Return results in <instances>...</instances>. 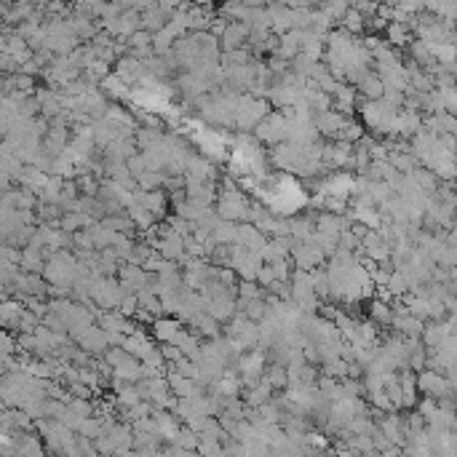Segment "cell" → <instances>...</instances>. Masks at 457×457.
I'll return each instance as SVG.
<instances>
[{
    "mask_svg": "<svg viewBox=\"0 0 457 457\" xmlns=\"http://www.w3.org/2000/svg\"><path fill=\"white\" fill-rule=\"evenodd\" d=\"M115 72L129 86H137L144 78V72H147V65H144V59H137L134 54H126V56H120L115 62Z\"/></svg>",
    "mask_w": 457,
    "mask_h": 457,
    "instance_id": "9c48e42d",
    "label": "cell"
},
{
    "mask_svg": "<svg viewBox=\"0 0 457 457\" xmlns=\"http://www.w3.org/2000/svg\"><path fill=\"white\" fill-rule=\"evenodd\" d=\"M70 126H51L43 137V147L51 155H62L70 147Z\"/></svg>",
    "mask_w": 457,
    "mask_h": 457,
    "instance_id": "5bb4252c",
    "label": "cell"
},
{
    "mask_svg": "<svg viewBox=\"0 0 457 457\" xmlns=\"http://www.w3.org/2000/svg\"><path fill=\"white\" fill-rule=\"evenodd\" d=\"M390 329L401 332L404 337H423V332H425V321L417 318V315H412V313H404V315H393Z\"/></svg>",
    "mask_w": 457,
    "mask_h": 457,
    "instance_id": "2e32d148",
    "label": "cell"
},
{
    "mask_svg": "<svg viewBox=\"0 0 457 457\" xmlns=\"http://www.w3.org/2000/svg\"><path fill=\"white\" fill-rule=\"evenodd\" d=\"M96 219L91 214H86V212H65V216L59 219V227L62 230H67V233H78V230H86V227H91Z\"/></svg>",
    "mask_w": 457,
    "mask_h": 457,
    "instance_id": "603a6c76",
    "label": "cell"
},
{
    "mask_svg": "<svg viewBox=\"0 0 457 457\" xmlns=\"http://www.w3.org/2000/svg\"><path fill=\"white\" fill-rule=\"evenodd\" d=\"M78 345L80 348H86L89 353H94V356H102L107 348H110V339H107V329H102V326H96V324H91L83 335H80V339H78Z\"/></svg>",
    "mask_w": 457,
    "mask_h": 457,
    "instance_id": "7c38bea8",
    "label": "cell"
},
{
    "mask_svg": "<svg viewBox=\"0 0 457 457\" xmlns=\"http://www.w3.org/2000/svg\"><path fill=\"white\" fill-rule=\"evenodd\" d=\"M164 182H166V171H153V168H147L144 174L137 177L140 190H158V188H164Z\"/></svg>",
    "mask_w": 457,
    "mask_h": 457,
    "instance_id": "f1b7e54d",
    "label": "cell"
},
{
    "mask_svg": "<svg viewBox=\"0 0 457 457\" xmlns=\"http://www.w3.org/2000/svg\"><path fill=\"white\" fill-rule=\"evenodd\" d=\"M41 3H43V5H48V3H54V0H41Z\"/></svg>",
    "mask_w": 457,
    "mask_h": 457,
    "instance_id": "74e56055",
    "label": "cell"
},
{
    "mask_svg": "<svg viewBox=\"0 0 457 457\" xmlns=\"http://www.w3.org/2000/svg\"><path fill=\"white\" fill-rule=\"evenodd\" d=\"M441 96H444V110H449L452 115H457V86L452 89H438Z\"/></svg>",
    "mask_w": 457,
    "mask_h": 457,
    "instance_id": "8d00e7d4",
    "label": "cell"
},
{
    "mask_svg": "<svg viewBox=\"0 0 457 457\" xmlns=\"http://www.w3.org/2000/svg\"><path fill=\"white\" fill-rule=\"evenodd\" d=\"M115 377H118V380H126V383H140V380H144V364L137 359V356L129 353V356L115 366Z\"/></svg>",
    "mask_w": 457,
    "mask_h": 457,
    "instance_id": "9a60e30c",
    "label": "cell"
},
{
    "mask_svg": "<svg viewBox=\"0 0 457 457\" xmlns=\"http://www.w3.org/2000/svg\"><path fill=\"white\" fill-rule=\"evenodd\" d=\"M366 401H369L375 409H385V412H393V409H396L393 407V401H390V396L385 393V388H380V390H369V393H366ZM396 412H399V409H396Z\"/></svg>",
    "mask_w": 457,
    "mask_h": 457,
    "instance_id": "1f68e13d",
    "label": "cell"
},
{
    "mask_svg": "<svg viewBox=\"0 0 457 457\" xmlns=\"http://www.w3.org/2000/svg\"><path fill=\"white\" fill-rule=\"evenodd\" d=\"M171 19V14H166L158 3H150L147 8H142V30H150L153 35L158 32V30H164Z\"/></svg>",
    "mask_w": 457,
    "mask_h": 457,
    "instance_id": "e0dca14e",
    "label": "cell"
},
{
    "mask_svg": "<svg viewBox=\"0 0 457 457\" xmlns=\"http://www.w3.org/2000/svg\"><path fill=\"white\" fill-rule=\"evenodd\" d=\"M216 212L225 216V219H233V222H246L252 216V201L243 190H238V185L233 188H222L219 198H216Z\"/></svg>",
    "mask_w": 457,
    "mask_h": 457,
    "instance_id": "7a4b0ae2",
    "label": "cell"
},
{
    "mask_svg": "<svg viewBox=\"0 0 457 457\" xmlns=\"http://www.w3.org/2000/svg\"><path fill=\"white\" fill-rule=\"evenodd\" d=\"M300 51H302V30H289V32H284L281 41H278V51L276 54L291 62Z\"/></svg>",
    "mask_w": 457,
    "mask_h": 457,
    "instance_id": "d6986e66",
    "label": "cell"
},
{
    "mask_svg": "<svg viewBox=\"0 0 457 457\" xmlns=\"http://www.w3.org/2000/svg\"><path fill=\"white\" fill-rule=\"evenodd\" d=\"M417 388H420L423 396H433V399H444V396L455 393L449 377L441 369H431V366H425V369L417 372Z\"/></svg>",
    "mask_w": 457,
    "mask_h": 457,
    "instance_id": "277c9868",
    "label": "cell"
},
{
    "mask_svg": "<svg viewBox=\"0 0 457 457\" xmlns=\"http://www.w3.org/2000/svg\"><path fill=\"white\" fill-rule=\"evenodd\" d=\"M273 390H276V388L263 377L254 388H243V401H246L249 407H263V404H267V401L273 399Z\"/></svg>",
    "mask_w": 457,
    "mask_h": 457,
    "instance_id": "ac0fdd59",
    "label": "cell"
},
{
    "mask_svg": "<svg viewBox=\"0 0 457 457\" xmlns=\"http://www.w3.org/2000/svg\"><path fill=\"white\" fill-rule=\"evenodd\" d=\"M265 380L273 385L276 390H287L289 388V369L284 366V364L267 361V366H265Z\"/></svg>",
    "mask_w": 457,
    "mask_h": 457,
    "instance_id": "cb8c5ba5",
    "label": "cell"
},
{
    "mask_svg": "<svg viewBox=\"0 0 457 457\" xmlns=\"http://www.w3.org/2000/svg\"><path fill=\"white\" fill-rule=\"evenodd\" d=\"M110 65H113V62H104V59H96L94 65L89 67V70H83V78H86V80H89L91 86H99V83H102V80H104V78L110 75Z\"/></svg>",
    "mask_w": 457,
    "mask_h": 457,
    "instance_id": "f546056e",
    "label": "cell"
},
{
    "mask_svg": "<svg viewBox=\"0 0 457 457\" xmlns=\"http://www.w3.org/2000/svg\"><path fill=\"white\" fill-rule=\"evenodd\" d=\"M134 198L142 203V206H147L150 212L155 216H166L168 214V201H171V195H168V190H164V188H158V190H134Z\"/></svg>",
    "mask_w": 457,
    "mask_h": 457,
    "instance_id": "ba28073f",
    "label": "cell"
},
{
    "mask_svg": "<svg viewBox=\"0 0 457 457\" xmlns=\"http://www.w3.org/2000/svg\"><path fill=\"white\" fill-rule=\"evenodd\" d=\"M212 236H214L216 243H236V241H238V222H233V219H225V216H222Z\"/></svg>",
    "mask_w": 457,
    "mask_h": 457,
    "instance_id": "4316f807",
    "label": "cell"
},
{
    "mask_svg": "<svg viewBox=\"0 0 457 457\" xmlns=\"http://www.w3.org/2000/svg\"><path fill=\"white\" fill-rule=\"evenodd\" d=\"M444 337H447V332H444V324H441V321H428V324H425L423 342H425L428 348H436V345H438Z\"/></svg>",
    "mask_w": 457,
    "mask_h": 457,
    "instance_id": "4dcf8cb0",
    "label": "cell"
},
{
    "mask_svg": "<svg viewBox=\"0 0 457 457\" xmlns=\"http://www.w3.org/2000/svg\"><path fill=\"white\" fill-rule=\"evenodd\" d=\"M455 75H457V72H455Z\"/></svg>",
    "mask_w": 457,
    "mask_h": 457,
    "instance_id": "f35d334b",
    "label": "cell"
},
{
    "mask_svg": "<svg viewBox=\"0 0 457 457\" xmlns=\"http://www.w3.org/2000/svg\"><path fill=\"white\" fill-rule=\"evenodd\" d=\"M339 27H345V30H348V32H353V35H359V32L366 30V16L361 14L356 5H350V8H348V14L342 16Z\"/></svg>",
    "mask_w": 457,
    "mask_h": 457,
    "instance_id": "83f0119b",
    "label": "cell"
},
{
    "mask_svg": "<svg viewBox=\"0 0 457 457\" xmlns=\"http://www.w3.org/2000/svg\"><path fill=\"white\" fill-rule=\"evenodd\" d=\"M423 126H425V118H423V113H420V110L401 107V110H399V115H396V123H393V134L412 140V137H414Z\"/></svg>",
    "mask_w": 457,
    "mask_h": 457,
    "instance_id": "52a82bcc",
    "label": "cell"
},
{
    "mask_svg": "<svg viewBox=\"0 0 457 457\" xmlns=\"http://www.w3.org/2000/svg\"><path fill=\"white\" fill-rule=\"evenodd\" d=\"M150 326H153V339H158V342H174V337L179 335V329L185 326V321L166 313V315H158Z\"/></svg>",
    "mask_w": 457,
    "mask_h": 457,
    "instance_id": "30bf717a",
    "label": "cell"
},
{
    "mask_svg": "<svg viewBox=\"0 0 457 457\" xmlns=\"http://www.w3.org/2000/svg\"><path fill=\"white\" fill-rule=\"evenodd\" d=\"M99 89L107 94L110 102H129V99H131V86L120 78L118 72H110V75L99 83Z\"/></svg>",
    "mask_w": 457,
    "mask_h": 457,
    "instance_id": "4fadbf2b",
    "label": "cell"
},
{
    "mask_svg": "<svg viewBox=\"0 0 457 457\" xmlns=\"http://www.w3.org/2000/svg\"><path fill=\"white\" fill-rule=\"evenodd\" d=\"M126 166H129V171H131L134 177H140V174H144V171H147V161H144L142 150H140L137 155H131V158L126 161Z\"/></svg>",
    "mask_w": 457,
    "mask_h": 457,
    "instance_id": "e575fe53",
    "label": "cell"
},
{
    "mask_svg": "<svg viewBox=\"0 0 457 457\" xmlns=\"http://www.w3.org/2000/svg\"><path fill=\"white\" fill-rule=\"evenodd\" d=\"M118 311L123 313V315H129V318H134V313L140 311V297H137V294H126Z\"/></svg>",
    "mask_w": 457,
    "mask_h": 457,
    "instance_id": "836d02e7",
    "label": "cell"
},
{
    "mask_svg": "<svg viewBox=\"0 0 457 457\" xmlns=\"http://www.w3.org/2000/svg\"><path fill=\"white\" fill-rule=\"evenodd\" d=\"M48 263V252L46 249H38V246H24L22 254V270L27 273H43Z\"/></svg>",
    "mask_w": 457,
    "mask_h": 457,
    "instance_id": "ffe728a7",
    "label": "cell"
},
{
    "mask_svg": "<svg viewBox=\"0 0 457 457\" xmlns=\"http://www.w3.org/2000/svg\"><path fill=\"white\" fill-rule=\"evenodd\" d=\"M166 219H168V225H171V227H174V230L179 233V236H185V238L195 233V222H190V219H185V216L171 214V216H166Z\"/></svg>",
    "mask_w": 457,
    "mask_h": 457,
    "instance_id": "d6a6232c",
    "label": "cell"
},
{
    "mask_svg": "<svg viewBox=\"0 0 457 457\" xmlns=\"http://www.w3.org/2000/svg\"><path fill=\"white\" fill-rule=\"evenodd\" d=\"M388 291L393 294V297H407L409 291H412V278L407 276V270H393L390 273V281H388Z\"/></svg>",
    "mask_w": 457,
    "mask_h": 457,
    "instance_id": "484cf974",
    "label": "cell"
},
{
    "mask_svg": "<svg viewBox=\"0 0 457 457\" xmlns=\"http://www.w3.org/2000/svg\"><path fill=\"white\" fill-rule=\"evenodd\" d=\"M385 41L396 48L407 46L409 43V24L407 22H388L385 24Z\"/></svg>",
    "mask_w": 457,
    "mask_h": 457,
    "instance_id": "d4e9b609",
    "label": "cell"
},
{
    "mask_svg": "<svg viewBox=\"0 0 457 457\" xmlns=\"http://www.w3.org/2000/svg\"><path fill=\"white\" fill-rule=\"evenodd\" d=\"M348 120H350V115H345L339 110H321V113H315L313 123H315V129H318L321 137H332L335 140L337 134L348 126Z\"/></svg>",
    "mask_w": 457,
    "mask_h": 457,
    "instance_id": "8992f818",
    "label": "cell"
},
{
    "mask_svg": "<svg viewBox=\"0 0 457 457\" xmlns=\"http://www.w3.org/2000/svg\"><path fill=\"white\" fill-rule=\"evenodd\" d=\"M273 281H276V270H273V265H270V263H265L263 267L257 270V284L267 289L270 284H273Z\"/></svg>",
    "mask_w": 457,
    "mask_h": 457,
    "instance_id": "d590c367",
    "label": "cell"
},
{
    "mask_svg": "<svg viewBox=\"0 0 457 457\" xmlns=\"http://www.w3.org/2000/svg\"><path fill=\"white\" fill-rule=\"evenodd\" d=\"M249 35H252L249 22H230L227 30H225V35L219 38V43H222L225 51H236V48H243L249 43Z\"/></svg>",
    "mask_w": 457,
    "mask_h": 457,
    "instance_id": "8fae6325",
    "label": "cell"
},
{
    "mask_svg": "<svg viewBox=\"0 0 457 457\" xmlns=\"http://www.w3.org/2000/svg\"><path fill=\"white\" fill-rule=\"evenodd\" d=\"M359 113H361V123H364L372 134H377V137L393 134V123H396L399 110L390 107L385 99H364V96H361Z\"/></svg>",
    "mask_w": 457,
    "mask_h": 457,
    "instance_id": "6da1fadb",
    "label": "cell"
},
{
    "mask_svg": "<svg viewBox=\"0 0 457 457\" xmlns=\"http://www.w3.org/2000/svg\"><path fill=\"white\" fill-rule=\"evenodd\" d=\"M356 89H359V94L364 96V99H383L385 94L383 75H380V72H366L364 80H361Z\"/></svg>",
    "mask_w": 457,
    "mask_h": 457,
    "instance_id": "44dd1931",
    "label": "cell"
},
{
    "mask_svg": "<svg viewBox=\"0 0 457 457\" xmlns=\"http://www.w3.org/2000/svg\"><path fill=\"white\" fill-rule=\"evenodd\" d=\"M118 281L126 294H137L140 289L147 287V281H150V270H147L144 265L123 263L118 270Z\"/></svg>",
    "mask_w": 457,
    "mask_h": 457,
    "instance_id": "5b68a950",
    "label": "cell"
},
{
    "mask_svg": "<svg viewBox=\"0 0 457 457\" xmlns=\"http://www.w3.org/2000/svg\"><path fill=\"white\" fill-rule=\"evenodd\" d=\"M369 318L377 324V326H390L393 324V302L383 300V297H375L372 305H369Z\"/></svg>",
    "mask_w": 457,
    "mask_h": 457,
    "instance_id": "7402d4cb",
    "label": "cell"
},
{
    "mask_svg": "<svg viewBox=\"0 0 457 457\" xmlns=\"http://www.w3.org/2000/svg\"><path fill=\"white\" fill-rule=\"evenodd\" d=\"M287 131H289V118L284 110H270L254 129V137L265 144H281L287 142Z\"/></svg>",
    "mask_w": 457,
    "mask_h": 457,
    "instance_id": "3957f363",
    "label": "cell"
}]
</instances>
